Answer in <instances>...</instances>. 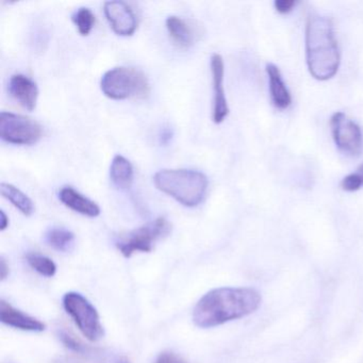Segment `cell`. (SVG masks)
<instances>
[{"instance_id":"cell-1","label":"cell","mask_w":363,"mask_h":363,"mask_svg":"<svg viewBox=\"0 0 363 363\" xmlns=\"http://www.w3.org/2000/svg\"><path fill=\"white\" fill-rule=\"evenodd\" d=\"M262 297L252 288L213 289L206 293L193 311V322L199 328H212L250 315L260 307Z\"/></svg>"},{"instance_id":"cell-2","label":"cell","mask_w":363,"mask_h":363,"mask_svg":"<svg viewBox=\"0 0 363 363\" xmlns=\"http://www.w3.org/2000/svg\"><path fill=\"white\" fill-rule=\"evenodd\" d=\"M306 61L312 77L326 82L339 71L341 56L333 21L326 16L311 13L306 24Z\"/></svg>"},{"instance_id":"cell-3","label":"cell","mask_w":363,"mask_h":363,"mask_svg":"<svg viewBox=\"0 0 363 363\" xmlns=\"http://www.w3.org/2000/svg\"><path fill=\"white\" fill-rule=\"evenodd\" d=\"M155 186L186 207H195L207 192L208 178L194 169H162L154 176Z\"/></svg>"},{"instance_id":"cell-4","label":"cell","mask_w":363,"mask_h":363,"mask_svg":"<svg viewBox=\"0 0 363 363\" xmlns=\"http://www.w3.org/2000/svg\"><path fill=\"white\" fill-rule=\"evenodd\" d=\"M101 88L106 96L116 101L145 99L150 92L145 74L135 67H120L110 69L101 78Z\"/></svg>"},{"instance_id":"cell-5","label":"cell","mask_w":363,"mask_h":363,"mask_svg":"<svg viewBox=\"0 0 363 363\" xmlns=\"http://www.w3.org/2000/svg\"><path fill=\"white\" fill-rule=\"evenodd\" d=\"M65 311L72 316L82 335L91 342H97L105 335L96 308L77 292H69L63 297Z\"/></svg>"},{"instance_id":"cell-6","label":"cell","mask_w":363,"mask_h":363,"mask_svg":"<svg viewBox=\"0 0 363 363\" xmlns=\"http://www.w3.org/2000/svg\"><path fill=\"white\" fill-rule=\"evenodd\" d=\"M171 230L172 225L169 220L159 218L128 233L116 243V246L126 258L137 252H150L154 248L155 243L169 235Z\"/></svg>"},{"instance_id":"cell-7","label":"cell","mask_w":363,"mask_h":363,"mask_svg":"<svg viewBox=\"0 0 363 363\" xmlns=\"http://www.w3.org/2000/svg\"><path fill=\"white\" fill-rule=\"evenodd\" d=\"M0 137L8 143L30 145L41 139L42 127L39 123L26 116L1 112Z\"/></svg>"},{"instance_id":"cell-8","label":"cell","mask_w":363,"mask_h":363,"mask_svg":"<svg viewBox=\"0 0 363 363\" xmlns=\"http://www.w3.org/2000/svg\"><path fill=\"white\" fill-rule=\"evenodd\" d=\"M333 141L340 152L357 157L363 150V135L360 127L343 112H335L330 118Z\"/></svg>"},{"instance_id":"cell-9","label":"cell","mask_w":363,"mask_h":363,"mask_svg":"<svg viewBox=\"0 0 363 363\" xmlns=\"http://www.w3.org/2000/svg\"><path fill=\"white\" fill-rule=\"evenodd\" d=\"M104 10L108 22L116 35L129 37L137 30V16L128 4L120 0L107 1Z\"/></svg>"},{"instance_id":"cell-10","label":"cell","mask_w":363,"mask_h":363,"mask_svg":"<svg viewBox=\"0 0 363 363\" xmlns=\"http://www.w3.org/2000/svg\"><path fill=\"white\" fill-rule=\"evenodd\" d=\"M224 60L218 54L212 55L211 73L213 84L214 101L212 118L216 124L224 122L229 114L228 103L224 90Z\"/></svg>"},{"instance_id":"cell-11","label":"cell","mask_w":363,"mask_h":363,"mask_svg":"<svg viewBox=\"0 0 363 363\" xmlns=\"http://www.w3.org/2000/svg\"><path fill=\"white\" fill-rule=\"evenodd\" d=\"M0 320L8 326L14 327L21 330L42 333L46 329V325L43 322L16 309L4 299L0 301Z\"/></svg>"},{"instance_id":"cell-12","label":"cell","mask_w":363,"mask_h":363,"mask_svg":"<svg viewBox=\"0 0 363 363\" xmlns=\"http://www.w3.org/2000/svg\"><path fill=\"white\" fill-rule=\"evenodd\" d=\"M9 93L23 108L33 111L37 106L39 89L37 84L25 75L12 76L9 82Z\"/></svg>"},{"instance_id":"cell-13","label":"cell","mask_w":363,"mask_h":363,"mask_svg":"<svg viewBox=\"0 0 363 363\" xmlns=\"http://www.w3.org/2000/svg\"><path fill=\"white\" fill-rule=\"evenodd\" d=\"M167 28L173 41L182 48H190L201 35V27L197 26L196 23L178 16L167 18Z\"/></svg>"},{"instance_id":"cell-14","label":"cell","mask_w":363,"mask_h":363,"mask_svg":"<svg viewBox=\"0 0 363 363\" xmlns=\"http://www.w3.org/2000/svg\"><path fill=\"white\" fill-rule=\"evenodd\" d=\"M59 199L67 207L89 218H96L101 214V208L94 201L74 190L72 186H65L59 192Z\"/></svg>"},{"instance_id":"cell-15","label":"cell","mask_w":363,"mask_h":363,"mask_svg":"<svg viewBox=\"0 0 363 363\" xmlns=\"http://www.w3.org/2000/svg\"><path fill=\"white\" fill-rule=\"evenodd\" d=\"M267 74L269 77V93L272 101L278 109L286 110L292 104V97L286 88L280 69L275 65H267Z\"/></svg>"},{"instance_id":"cell-16","label":"cell","mask_w":363,"mask_h":363,"mask_svg":"<svg viewBox=\"0 0 363 363\" xmlns=\"http://www.w3.org/2000/svg\"><path fill=\"white\" fill-rule=\"evenodd\" d=\"M110 176H111L112 182L118 189L126 190L130 188L133 182V167L130 161L121 155L114 157L110 167Z\"/></svg>"},{"instance_id":"cell-17","label":"cell","mask_w":363,"mask_h":363,"mask_svg":"<svg viewBox=\"0 0 363 363\" xmlns=\"http://www.w3.org/2000/svg\"><path fill=\"white\" fill-rule=\"evenodd\" d=\"M0 192L10 203H13L14 207L18 208L24 216H30L35 212L33 201L16 186L10 184H0Z\"/></svg>"},{"instance_id":"cell-18","label":"cell","mask_w":363,"mask_h":363,"mask_svg":"<svg viewBox=\"0 0 363 363\" xmlns=\"http://www.w3.org/2000/svg\"><path fill=\"white\" fill-rule=\"evenodd\" d=\"M45 241L58 252H69L75 244V235L65 228H52L46 233Z\"/></svg>"},{"instance_id":"cell-19","label":"cell","mask_w":363,"mask_h":363,"mask_svg":"<svg viewBox=\"0 0 363 363\" xmlns=\"http://www.w3.org/2000/svg\"><path fill=\"white\" fill-rule=\"evenodd\" d=\"M27 262L35 271L45 277H52L56 275L57 265L52 259L43 255L29 252L26 256Z\"/></svg>"},{"instance_id":"cell-20","label":"cell","mask_w":363,"mask_h":363,"mask_svg":"<svg viewBox=\"0 0 363 363\" xmlns=\"http://www.w3.org/2000/svg\"><path fill=\"white\" fill-rule=\"evenodd\" d=\"M72 20L82 35H90L95 25L94 13L89 8H80L74 13Z\"/></svg>"},{"instance_id":"cell-21","label":"cell","mask_w":363,"mask_h":363,"mask_svg":"<svg viewBox=\"0 0 363 363\" xmlns=\"http://www.w3.org/2000/svg\"><path fill=\"white\" fill-rule=\"evenodd\" d=\"M363 186V164L354 173L350 174L341 182V188L346 192H354Z\"/></svg>"},{"instance_id":"cell-22","label":"cell","mask_w":363,"mask_h":363,"mask_svg":"<svg viewBox=\"0 0 363 363\" xmlns=\"http://www.w3.org/2000/svg\"><path fill=\"white\" fill-rule=\"evenodd\" d=\"M59 337H60L62 343L65 344L67 348H69V350L78 352H82V350H84V346L79 343L78 340H76L75 337H72L69 333H65V331H60V333H59Z\"/></svg>"},{"instance_id":"cell-23","label":"cell","mask_w":363,"mask_h":363,"mask_svg":"<svg viewBox=\"0 0 363 363\" xmlns=\"http://www.w3.org/2000/svg\"><path fill=\"white\" fill-rule=\"evenodd\" d=\"M296 6V1L294 0H276L274 3L276 11L280 14H288L294 9Z\"/></svg>"},{"instance_id":"cell-24","label":"cell","mask_w":363,"mask_h":363,"mask_svg":"<svg viewBox=\"0 0 363 363\" xmlns=\"http://www.w3.org/2000/svg\"><path fill=\"white\" fill-rule=\"evenodd\" d=\"M156 363H186L173 352H162L157 358Z\"/></svg>"},{"instance_id":"cell-25","label":"cell","mask_w":363,"mask_h":363,"mask_svg":"<svg viewBox=\"0 0 363 363\" xmlns=\"http://www.w3.org/2000/svg\"><path fill=\"white\" fill-rule=\"evenodd\" d=\"M9 265L6 262L5 259H0V280L4 281L9 276Z\"/></svg>"},{"instance_id":"cell-26","label":"cell","mask_w":363,"mask_h":363,"mask_svg":"<svg viewBox=\"0 0 363 363\" xmlns=\"http://www.w3.org/2000/svg\"><path fill=\"white\" fill-rule=\"evenodd\" d=\"M172 137H173V133H172L171 129H163L160 135L161 143L167 144L172 139Z\"/></svg>"},{"instance_id":"cell-27","label":"cell","mask_w":363,"mask_h":363,"mask_svg":"<svg viewBox=\"0 0 363 363\" xmlns=\"http://www.w3.org/2000/svg\"><path fill=\"white\" fill-rule=\"evenodd\" d=\"M9 226V218L6 216L5 212L1 210L0 211V230H5Z\"/></svg>"},{"instance_id":"cell-28","label":"cell","mask_w":363,"mask_h":363,"mask_svg":"<svg viewBox=\"0 0 363 363\" xmlns=\"http://www.w3.org/2000/svg\"><path fill=\"white\" fill-rule=\"evenodd\" d=\"M54 363H76L73 359L67 358V357H59L58 359L54 361Z\"/></svg>"},{"instance_id":"cell-29","label":"cell","mask_w":363,"mask_h":363,"mask_svg":"<svg viewBox=\"0 0 363 363\" xmlns=\"http://www.w3.org/2000/svg\"><path fill=\"white\" fill-rule=\"evenodd\" d=\"M116 363H130V361H129L126 357H121V358H118V360H116Z\"/></svg>"}]
</instances>
